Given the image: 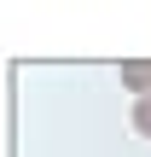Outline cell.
<instances>
[{
  "label": "cell",
  "mask_w": 151,
  "mask_h": 157,
  "mask_svg": "<svg viewBox=\"0 0 151 157\" xmlns=\"http://www.w3.org/2000/svg\"><path fill=\"white\" fill-rule=\"evenodd\" d=\"M122 87H134V93H151V64H122Z\"/></svg>",
  "instance_id": "6da1fadb"
}]
</instances>
